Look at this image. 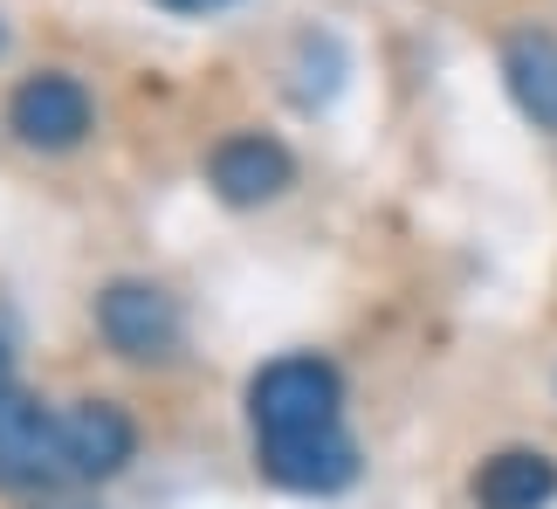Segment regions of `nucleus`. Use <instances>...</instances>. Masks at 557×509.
<instances>
[{
    "mask_svg": "<svg viewBox=\"0 0 557 509\" xmlns=\"http://www.w3.org/2000/svg\"><path fill=\"white\" fill-rule=\"evenodd\" d=\"M248 420H255V448H283V440H317L345 427V378L331 358L289 351L275 365L255 372L248 386Z\"/></svg>",
    "mask_w": 557,
    "mask_h": 509,
    "instance_id": "nucleus-1",
    "label": "nucleus"
},
{
    "mask_svg": "<svg viewBox=\"0 0 557 509\" xmlns=\"http://www.w3.org/2000/svg\"><path fill=\"white\" fill-rule=\"evenodd\" d=\"M90 124H97L90 90H83L76 76H62V70L21 76L14 97H8V132L21 145H35V152H76V145L90 138Z\"/></svg>",
    "mask_w": 557,
    "mask_h": 509,
    "instance_id": "nucleus-2",
    "label": "nucleus"
},
{
    "mask_svg": "<svg viewBox=\"0 0 557 509\" xmlns=\"http://www.w3.org/2000/svg\"><path fill=\"white\" fill-rule=\"evenodd\" d=\"M97 331L117 358L152 365V358L180 351V303L159 283H132V275H124V283H111L97 296Z\"/></svg>",
    "mask_w": 557,
    "mask_h": 509,
    "instance_id": "nucleus-3",
    "label": "nucleus"
},
{
    "mask_svg": "<svg viewBox=\"0 0 557 509\" xmlns=\"http://www.w3.org/2000/svg\"><path fill=\"white\" fill-rule=\"evenodd\" d=\"M62 475V413L28 393H0V489H49Z\"/></svg>",
    "mask_w": 557,
    "mask_h": 509,
    "instance_id": "nucleus-4",
    "label": "nucleus"
},
{
    "mask_svg": "<svg viewBox=\"0 0 557 509\" xmlns=\"http://www.w3.org/2000/svg\"><path fill=\"white\" fill-rule=\"evenodd\" d=\"M132 455H138V427L124 407L83 399V407L62 413V475L70 482H111V475H124Z\"/></svg>",
    "mask_w": 557,
    "mask_h": 509,
    "instance_id": "nucleus-5",
    "label": "nucleus"
},
{
    "mask_svg": "<svg viewBox=\"0 0 557 509\" xmlns=\"http://www.w3.org/2000/svg\"><path fill=\"white\" fill-rule=\"evenodd\" d=\"M207 179H213V194H221L227 207H262V200H275V194L296 179V165H289V152H283L275 138H262V132H234V138L213 145Z\"/></svg>",
    "mask_w": 557,
    "mask_h": 509,
    "instance_id": "nucleus-6",
    "label": "nucleus"
},
{
    "mask_svg": "<svg viewBox=\"0 0 557 509\" xmlns=\"http://www.w3.org/2000/svg\"><path fill=\"white\" fill-rule=\"evenodd\" d=\"M262 475L296 496H337L358 482V448L345 427L317 434V440H283V448H262Z\"/></svg>",
    "mask_w": 557,
    "mask_h": 509,
    "instance_id": "nucleus-7",
    "label": "nucleus"
},
{
    "mask_svg": "<svg viewBox=\"0 0 557 509\" xmlns=\"http://www.w3.org/2000/svg\"><path fill=\"white\" fill-rule=\"evenodd\" d=\"M482 509H550L557 502V461L544 448H503L475 469Z\"/></svg>",
    "mask_w": 557,
    "mask_h": 509,
    "instance_id": "nucleus-8",
    "label": "nucleus"
},
{
    "mask_svg": "<svg viewBox=\"0 0 557 509\" xmlns=\"http://www.w3.org/2000/svg\"><path fill=\"white\" fill-rule=\"evenodd\" d=\"M503 76H509V97L523 103V117L537 132H557V35H509Z\"/></svg>",
    "mask_w": 557,
    "mask_h": 509,
    "instance_id": "nucleus-9",
    "label": "nucleus"
},
{
    "mask_svg": "<svg viewBox=\"0 0 557 509\" xmlns=\"http://www.w3.org/2000/svg\"><path fill=\"white\" fill-rule=\"evenodd\" d=\"M159 8H173V14H213V8H234V0H159Z\"/></svg>",
    "mask_w": 557,
    "mask_h": 509,
    "instance_id": "nucleus-10",
    "label": "nucleus"
},
{
    "mask_svg": "<svg viewBox=\"0 0 557 509\" xmlns=\"http://www.w3.org/2000/svg\"><path fill=\"white\" fill-rule=\"evenodd\" d=\"M8 378H14V351H8V337H0V393H8Z\"/></svg>",
    "mask_w": 557,
    "mask_h": 509,
    "instance_id": "nucleus-11",
    "label": "nucleus"
},
{
    "mask_svg": "<svg viewBox=\"0 0 557 509\" xmlns=\"http://www.w3.org/2000/svg\"><path fill=\"white\" fill-rule=\"evenodd\" d=\"M0 49H8V28H0Z\"/></svg>",
    "mask_w": 557,
    "mask_h": 509,
    "instance_id": "nucleus-12",
    "label": "nucleus"
},
{
    "mask_svg": "<svg viewBox=\"0 0 557 509\" xmlns=\"http://www.w3.org/2000/svg\"><path fill=\"white\" fill-rule=\"evenodd\" d=\"M62 509H83V502H62Z\"/></svg>",
    "mask_w": 557,
    "mask_h": 509,
    "instance_id": "nucleus-13",
    "label": "nucleus"
}]
</instances>
